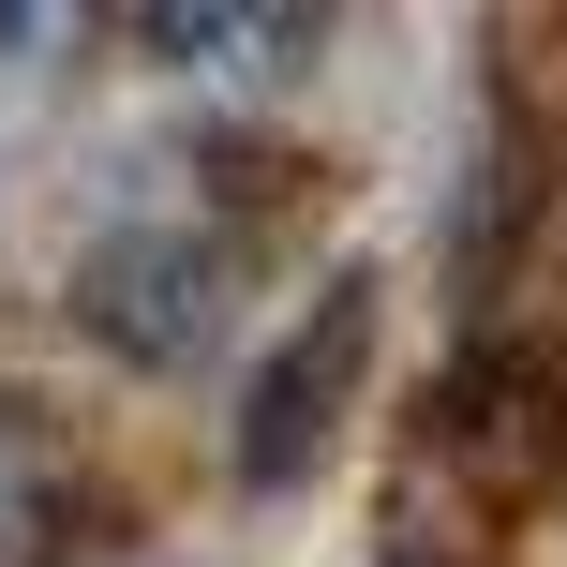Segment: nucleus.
Wrapping results in <instances>:
<instances>
[{"mask_svg":"<svg viewBox=\"0 0 567 567\" xmlns=\"http://www.w3.org/2000/svg\"><path fill=\"white\" fill-rule=\"evenodd\" d=\"M239 313V239L225 225H179V209H135L75 255V329L135 373H195Z\"/></svg>","mask_w":567,"mask_h":567,"instance_id":"f257e3e1","label":"nucleus"},{"mask_svg":"<svg viewBox=\"0 0 567 567\" xmlns=\"http://www.w3.org/2000/svg\"><path fill=\"white\" fill-rule=\"evenodd\" d=\"M359 373H373V269H329V284H313V313L269 343V373L239 389V449H225L239 493H299L313 463H329Z\"/></svg>","mask_w":567,"mask_h":567,"instance_id":"f03ea898","label":"nucleus"},{"mask_svg":"<svg viewBox=\"0 0 567 567\" xmlns=\"http://www.w3.org/2000/svg\"><path fill=\"white\" fill-rule=\"evenodd\" d=\"M313 30H329V16H299V0H284V16H255V0H165V16H150V45L209 60V75H284Z\"/></svg>","mask_w":567,"mask_h":567,"instance_id":"7ed1b4c3","label":"nucleus"},{"mask_svg":"<svg viewBox=\"0 0 567 567\" xmlns=\"http://www.w3.org/2000/svg\"><path fill=\"white\" fill-rule=\"evenodd\" d=\"M45 433H30L16 419V403H0V567H16V553H45Z\"/></svg>","mask_w":567,"mask_h":567,"instance_id":"20e7f679","label":"nucleus"}]
</instances>
